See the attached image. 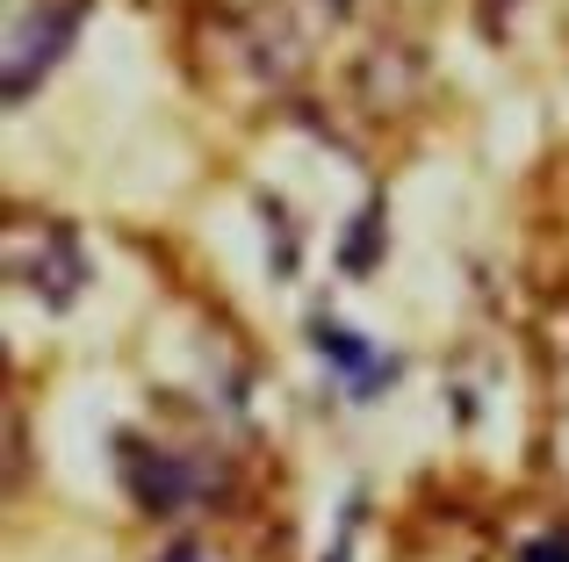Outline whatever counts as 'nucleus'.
<instances>
[{
    "label": "nucleus",
    "instance_id": "f03ea898",
    "mask_svg": "<svg viewBox=\"0 0 569 562\" xmlns=\"http://www.w3.org/2000/svg\"><path fill=\"white\" fill-rule=\"evenodd\" d=\"M80 22H87V0H37L29 14H14L8 22V101H22L72 51Z\"/></svg>",
    "mask_w": 569,
    "mask_h": 562
},
{
    "label": "nucleus",
    "instance_id": "7ed1b4c3",
    "mask_svg": "<svg viewBox=\"0 0 569 562\" xmlns=\"http://www.w3.org/2000/svg\"><path fill=\"white\" fill-rule=\"evenodd\" d=\"M310 339H318V353L332 361V382L347 397H382L389 382H397V353H382V347H368L361 332H347V324H325V318H310Z\"/></svg>",
    "mask_w": 569,
    "mask_h": 562
},
{
    "label": "nucleus",
    "instance_id": "39448f33",
    "mask_svg": "<svg viewBox=\"0 0 569 562\" xmlns=\"http://www.w3.org/2000/svg\"><path fill=\"white\" fill-rule=\"evenodd\" d=\"M159 562H223L217 549H209V541H167V555Z\"/></svg>",
    "mask_w": 569,
    "mask_h": 562
},
{
    "label": "nucleus",
    "instance_id": "423d86ee",
    "mask_svg": "<svg viewBox=\"0 0 569 562\" xmlns=\"http://www.w3.org/2000/svg\"><path fill=\"white\" fill-rule=\"evenodd\" d=\"M519 562H569V541H519Z\"/></svg>",
    "mask_w": 569,
    "mask_h": 562
},
{
    "label": "nucleus",
    "instance_id": "20e7f679",
    "mask_svg": "<svg viewBox=\"0 0 569 562\" xmlns=\"http://www.w3.org/2000/svg\"><path fill=\"white\" fill-rule=\"evenodd\" d=\"M376 224H382V202H368V217L347 231V253H339V268H347V274H368V268H376Z\"/></svg>",
    "mask_w": 569,
    "mask_h": 562
},
{
    "label": "nucleus",
    "instance_id": "f257e3e1",
    "mask_svg": "<svg viewBox=\"0 0 569 562\" xmlns=\"http://www.w3.org/2000/svg\"><path fill=\"white\" fill-rule=\"evenodd\" d=\"M223 462L202 448H144V440H123V483L130 498H138L144 512H159V520H173V512H194L209 505V498L223 491Z\"/></svg>",
    "mask_w": 569,
    "mask_h": 562
}]
</instances>
